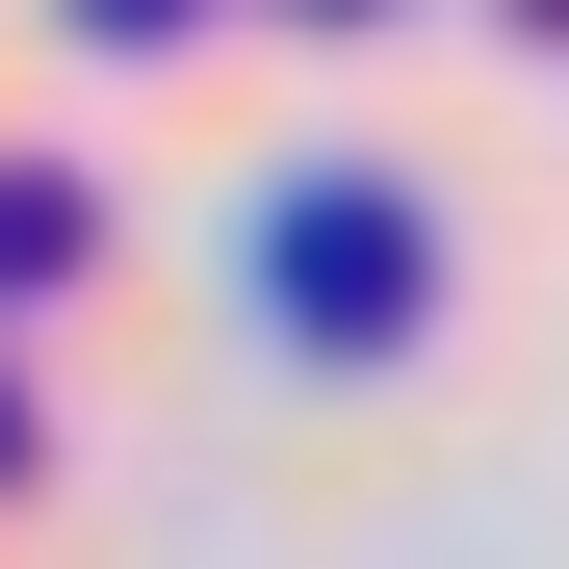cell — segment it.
Wrapping results in <instances>:
<instances>
[{"label": "cell", "instance_id": "6da1fadb", "mask_svg": "<svg viewBox=\"0 0 569 569\" xmlns=\"http://www.w3.org/2000/svg\"><path fill=\"white\" fill-rule=\"evenodd\" d=\"M0 466H27V389H0Z\"/></svg>", "mask_w": 569, "mask_h": 569}]
</instances>
